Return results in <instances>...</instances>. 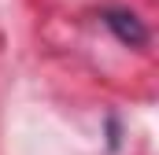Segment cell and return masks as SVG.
<instances>
[{
    "label": "cell",
    "instance_id": "1",
    "mask_svg": "<svg viewBox=\"0 0 159 155\" xmlns=\"http://www.w3.org/2000/svg\"><path fill=\"white\" fill-rule=\"evenodd\" d=\"M104 26L129 48H144L148 44V26L129 11V7H104Z\"/></svg>",
    "mask_w": 159,
    "mask_h": 155
}]
</instances>
